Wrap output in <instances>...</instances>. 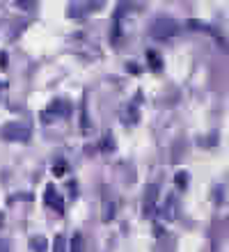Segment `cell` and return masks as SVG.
Returning a JSON list of instances; mask_svg holds the SVG:
<instances>
[{"label":"cell","mask_w":229,"mask_h":252,"mask_svg":"<svg viewBox=\"0 0 229 252\" xmlns=\"http://www.w3.org/2000/svg\"><path fill=\"white\" fill-rule=\"evenodd\" d=\"M0 252H9V250H7V243H5V241H0Z\"/></svg>","instance_id":"cell-22"},{"label":"cell","mask_w":229,"mask_h":252,"mask_svg":"<svg viewBox=\"0 0 229 252\" xmlns=\"http://www.w3.org/2000/svg\"><path fill=\"white\" fill-rule=\"evenodd\" d=\"M188 28H195V30H199V32H211L213 34V28L206 26V23H202V21H195V19H190L188 23H186Z\"/></svg>","instance_id":"cell-11"},{"label":"cell","mask_w":229,"mask_h":252,"mask_svg":"<svg viewBox=\"0 0 229 252\" xmlns=\"http://www.w3.org/2000/svg\"><path fill=\"white\" fill-rule=\"evenodd\" d=\"M126 66H129V69H131L133 73H140V69H137V64H133V62H131V64H126Z\"/></svg>","instance_id":"cell-21"},{"label":"cell","mask_w":229,"mask_h":252,"mask_svg":"<svg viewBox=\"0 0 229 252\" xmlns=\"http://www.w3.org/2000/svg\"><path fill=\"white\" fill-rule=\"evenodd\" d=\"M161 216H163L165 220H174V218H177V199H174V195H167L165 206L161 209Z\"/></svg>","instance_id":"cell-7"},{"label":"cell","mask_w":229,"mask_h":252,"mask_svg":"<svg viewBox=\"0 0 229 252\" xmlns=\"http://www.w3.org/2000/svg\"><path fill=\"white\" fill-rule=\"evenodd\" d=\"M65 172H66V163H65V160H60L58 165H53V174H55V177H62Z\"/></svg>","instance_id":"cell-18"},{"label":"cell","mask_w":229,"mask_h":252,"mask_svg":"<svg viewBox=\"0 0 229 252\" xmlns=\"http://www.w3.org/2000/svg\"><path fill=\"white\" fill-rule=\"evenodd\" d=\"M30 250L33 252H46L48 250V241H46L44 236H34V239H30Z\"/></svg>","instance_id":"cell-10"},{"label":"cell","mask_w":229,"mask_h":252,"mask_svg":"<svg viewBox=\"0 0 229 252\" xmlns=\"http://www.w3.org/2000/svg\"><path fill=\"white\" fill-rule=\"evenodd\" d=\"M69 252H85V236H83L80 232H73L71 246H69Z\"/></svg>","instance_id":"cell-8"},{"label":"cell","mask_w":229,"mask_h":252,"mask_svg":"<svg viewBox=\"0 0 229 252\" xmlns=\"http://www.w3.org/2000/svg\"><path fill=\"white\" fill-rule=\"evenodd\" d=\"M147 58H149V62H151V66H154V69H161V66H163L161 58H158V55L154 53V51H149V53H147Z\"/></svg>","instance_id":"cell-16"},{"label":"cell","mask_w":229,"mask_h":252,"mask_svg":"<svg viewBox=\"0 0 229 252\" xmlns=\"http://www.w3.org/2000/svg\"><path fill=\"white\" fill-rule=\"evenodd\" d=\"M19 7H26V9H33L34 2H19Z\"/></svg>","instance_id":"cell-20"},{"label":"cell","mask_w":229,"mask_h":252,"mask_svg":"<svg viewBox=\"0 0 229 252\" xmlns=\"http://www.w3.org/2000/svg\"><path fill=\"white\" fill-rule=\"evenodd\" d=\"M2 220H5V213L0 211V225H2Z\"/></svg>","instance_id":"cell-23"},{"label":"cell","mask_w":229,"mask_h":252,"mask_svg":"<svg viewBox=\"0 0 229 252\" xmlns=\"http://www.w3.org/2000/svg\"><path fill=\"white\" fill-rule=\"evenodd\" d=\"M177 32H179V23L174 19L161 16V19H156L151 23V37L154 39H172Z\"/></svg>","instance_id":"cell-2"},{"label":"cell","mask_w":229,"mask_h":252,"mask_svg":"<svg viewBox=\"0 0 229 252\" xmlns=\"http://www.w3.org/2000/svg\"><path fill=\"white\" fill-rule=\"evenodd\" d=\"M115 149V140H112V133H105L103 135V142H101V152H112Z\"/></svg>","instance_id":"cell-13"},{"label":"cell","mask_w":229,"mask_h":252,"mask_svg":"<svg viewBox=\"0 0 229 252\" xmlns=\"http://www.w3.org/2000/svg\"><path fill=\"white\" fill-rule=\"evenodd\" d=\"M154 234H156V236H163V229H161V225H154Z\"/></svg>","instance_id":"cell-19"},{"label":"cell","mask_w":229,"mask_h":252,"mask_svg":"<svg viewBox=\"0 0 229 252\" xmlns=\"http://www.w3.org/2000/svg\"><path fill=\"white\" fill-rule=\"evenodd\" d=\"M122 122L129 126H135L140 122V106H137V101H131V103H126L122 108Z\"/></svg>","instance_id":"cell-6"},{"label":"cell","mask_w":229,"mask_h":252,"mask_svg":"<svg viewBox=\"0 0 229 252\" xmlns=\"http://www.w3.org/2000/svg\"><path fill=\"white\" fill-rule=\"evenodd\" d=\"M30 126L23 124V122H7L2 128H0V138L7 140V142H28L30 140Z\"/></svg>","instance_id":"cell-1"},{"label":"cell","mask_w":229,"mask_h":252,"mask_svg":"<svg viewBox=\"0 0 229 252\" xmlns=\"http://www.w3.org/2000/svg\"><path fill=\"white\" fill-rule=\"evenodd\" d=\"M44 204L51 206V209H55V211L62 216L65 213V199H62V195L58 192V188H55V184H48L46 186V192H44Z\"/></svg>","instance_id":"cell-5"},{"label":"cell","mask_w":229,"mask_h":252,"mask_svg":"<svg viewBox=\"0 0 229 252\" xmlns=\"http://www.w3.org/2000/svg\"><path fill=\"white\" fill-rule=\"evenodd\" d=\"M80 131H83V133H90V120H87V108H85V103L80 106Z\"/></svg>","instance_id":"cell-12"},{"label":"cell","mask_w":229,"mask_h":252,"mask_svg":"<svg viewBox=\"0 0 229 252\" xmlns=\"http://www.w3.org/2000/svg\"><path fill=\"white\" fill-rule=\"evenodd\" d=\"M156 202H158V186L149 184L144 188V199H142V216L144 218H154L156 216Z\"/></svg>","instance_id":"cell-4"},{"label":"cell","mask_w":229,"mask_h":252,"mask_svg":"<svg viewBox=\"0 0 229 252\" xmlns=\"http://www.w3.org/2000/svg\"><path fill=\"white\" fill-rule=\"evenodd\" d=\"M174 181H177V186H179V188H186V186H188V172L179 170L177 177H174Z\"/></svg>","instance_id":"cell-15"},{"label":"cell","mask_w":229,"mask_h":252,"mask_svg":"<svg viewBox=\"0 0 229 252\" xmlns=\"http://www.w3.org/2000/svg\"><path fill=\"white\" fill-rule=\"evenodd\" d=\"M69 115H71V103L58 99L41 113V120H44V124H51V117H69Z\"/></svg>","instance_id":"cell-3"},{"label":"cell","mask_w":229,"mask_h":252,"mask_svg":"<svg viewBox=\"0 0 229 252\" xmlns=\"http://www.w3.org/2000/svg\"><path fill=\"white\" fill-rule=\"evenodd\" d=\"M119 37H122V7H119V12L115 14V26H112V44H117Z\"/></svg>","instance_id":"cell-9"},{"label":"cell","mask_w":229,"mask_h":252,"mask_svg":"<svg viewBox=\"0 0 229 252\" xmlns=\"http://www.w3.org/2000/svg\"><path fill=\"white\" fill-rule=\"evenodd\" d=\"M53 252H66V241L62 234H58L55 241H53Z\"/></svg>","instance_id":"cell-14"},{"label":"cell","mask_w":229,"mask_h":252,"mask_svg":"<svg viewBox=\"0 0 229 252\" xmlns=\"http://www.w3.org/2000/svg\"><path fill=\"white\" fill-rule=\"evenodd\" d=\"M112 218H115V204H112V202H110V204H105V213H103V220H105V222H110Z\"/></svg>","instance_id":"cell-17"}]
</instances>
